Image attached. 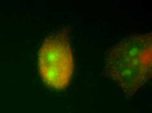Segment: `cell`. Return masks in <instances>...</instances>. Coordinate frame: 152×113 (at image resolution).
I'll return each instance as SVG.
<instances>
[{
  "label": "cell",
  "instance_id": "6da1fadb",
  "mask_svg": "<svg viewBox=\"0 0 152 113\" xmlns=\"http://www.w3.org/2000/svg\"><path fill=\"white\" fill-rule=\"evenodd\" d=\"M151 33L127 37L107 53V73L127 95H132L151 77Z\"/></svg>",
  "mask_w": 152,
  "mask_h": 113
},
{
  "label": "cell",
  "instance_id": "7a4b0ae2",
  "mask_svg": "<svg viewBox=\"0 0 152 113\" xmlns=\"http://www.w3.org/2000/svg\"><path fill=\"white\" fill-rule=\"evenodd\" d=\"M43 80L55 89L68 86L74 71V60L67 33L58 31L44 41L38 54Z\"/></svg>",
  "mask_w": 152,
  "mask_h": 113
}]
</instances>
